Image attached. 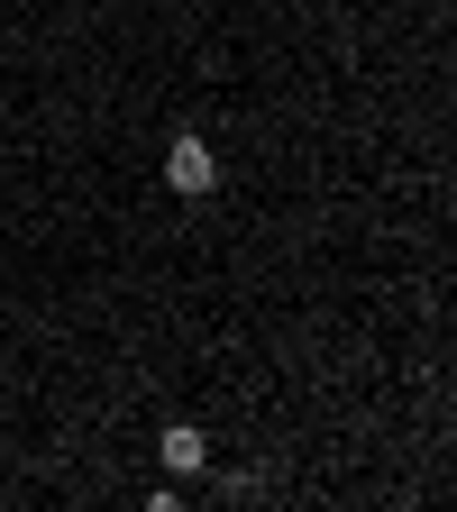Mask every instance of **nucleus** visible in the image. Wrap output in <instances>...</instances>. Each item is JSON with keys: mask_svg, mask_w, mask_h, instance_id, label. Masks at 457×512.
I'll list each match as a JSON object with an SVG mask.
<instances>
[{"mask_svg": "<svg viewBox=\"0 0 457 512\" xmlns=\"http://www.w3.org/2000/svg\"><path fill=\"white\" fill-rule=\"evenodd\" d=\"M165 183H174V192H211V183H220V156H211L202 138H174V147H165Z\"/></svg>", "mask_w": 457, "mask_h": 512, "instance_id": "1", "label": "nucleus"}, {"mask_svg": "<svg viewBox=\"0 0 457 512\" xmlns=\"http://www.w3.org/2000/svg\"><path fill=\"white\" fill-rule=\"evenodd\" d=\"M156 448H165V467H174V476H202V467H211V439L192 430V421H174V430H165Z\"/></svg>", "mask_w": 457, "mask_h": 512, "instance_id": "2", "label": "nucleus"}]
</instances>
